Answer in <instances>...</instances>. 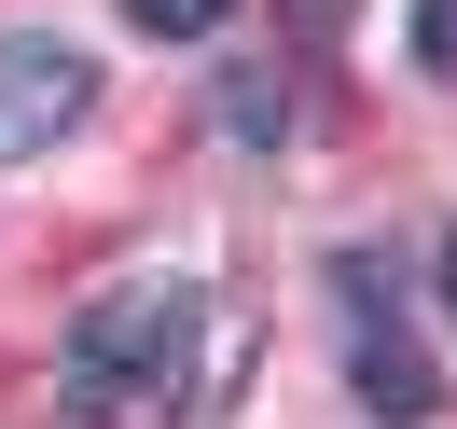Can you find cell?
Returning <instances> with one entry per match:
<instances>
[{
    "label": "cell",
    "mask_w": 457,
    "mask_h": 429,
    "mask_svg": "<svg viewBox=\"0 0 457 429\" xmlns=\"http://www.w3.org/2000/svg\"><path fill=\"white\" fill-rule=\"evenodd\" d=\"M236 0H125V29H153V42H208Z\"/></svg>",
    "instance_id": "obj_4"
},
{
    "label": "cell",
    "mask_w": 457,
    "mask_h": 429,
    "mask_svg": "<svg viewBox=\"0 0 457 429\" xmlns=\"http://www.w3.org/2000/svg\"><path fill=\"white\" fill-rule=\"evenodd\" d=\"M195 277H125L70 318V416L84 429H180L195 416Z\"/></svg>",
    "instance_id": "obj_1"
},
{
    "label": "cell",
    "mask_w": 457,
    "mask_h": 429,
    "mask_svg": "<svg viewBox=\"0 0 457 429\" xmlns=\"http://www.w3.org/2000/svg\"><path fill=\"white\" fill-rule=\"evenodd\" d=\"M236 125H250V139H278V125H291V84H263V70H250V84H236Z\"/></svg>",
    "instance_id": "obj_6"
},
{
    "label": "cell",
    "mask_w": 457,
    "mask_h": 429,
    "mask_svg": "<svg viewBox=\"0 0 457 429\" xmlns=\"http://www.w3.org/2000/svg\"><path fill=\"white\" fill-rule=\"evenodd\" d=\"M416 70H429V84H457V0H416Z\"/></svg>",
    "instance_id": "obj_5"
},
{
    "label": "cell",
    "mask_w": 457,
    "mask_h": 429,
    "mask_svg": "<svg viewBox=\"0 0 457 429\" xmlns=\"http://www.w3.org/2000/svg\"><path fill=\"white\" fill-rule=\"evenodd\" d=\"M346 318H361V333H346V388H361L374 416H402V429H416L429 401H444V374H429V346L402 333V291L374 277V263H346Z\"/></svg>",
    "instance_id": "obj_3"
},
{
    "label": "cell",
    "mask_w": 457,
    "mask_h": 429,
    "mask_svg": "<svg viewBox=\"0 0 457 429\" xmlns=\"http://www.w3.org/2000/svg\"><path fill=\"white\" fill-rule=\"evenodd\" d=\"M444 318H457V235H444Z\"/></svg>",
    "instance_id": "obj_7"
},
{
    "label": "cell",
    "mask_w": 457,
    "mask_h": 429,
    "mask_svg": "<svg viewBox=\"0 0 457 429\" xmlns=\"http://www.w3.org/2000/svg\"><path fill=\"white\" fill-rule=\"evenodd\" d=\"M84 111H97V56L84 42H42V29L0 42V167H42Z\"/></svg>",
    "instance_id": "obj_2"
}]
</instances>
